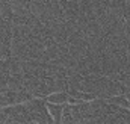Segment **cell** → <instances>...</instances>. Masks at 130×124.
<instances>
[{
  "instance_id": "6da1fadb",
  "label": "cell",
  "mask_w": 130,
  "mask_h": 124,
  "mask_svg": "<svg viewBox=\"0 0 130 124\" xmlns=\"http://www.w3.org/2000/svg\"><path fill=\"white\" fill-rule=\"evenodd\" d=\"M68 94L67 91H59V92H50L47 97V101L52 103V104H59V106H64L65 103L68 101Z\"/></svg>"
}]
</instances>
